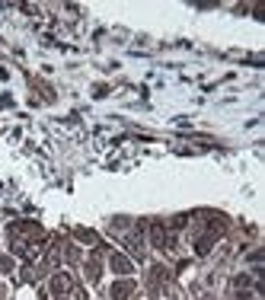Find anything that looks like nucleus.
<instances>
[{"instance_id": "f03ea898", "label": "nucleus", "mask_w": 265, "mask_h": 300, "mask_svg": "<svg viewBox=\"0 0 265 300\" xmlns=\"http://www.w3.org/2000/svg\"><path fill=\"white\" fill-rule=\"evenodd\" d=\"M131 287H135L131 281H118V284L112 287V297H115V300H125V297L131 294Z\"/></svg>"}, {"instance_id": "7ed1b4c3", "label": "nucleus", "mask_w": 265, "mask_h": 300, "mask_svg": "<svg viewBox=\"0 0 265 300\" xmlns=\"http://www.w3.org/2000/svg\"><path fill=\"white\" fill-rule=\"evenodd\" d=\"M51 287H55L58 294H64V290H70V275H55V278H51Z\"/></svg>"}, {"instance_id": "f257e3e1", "label": "nucleus", "mask_w": 265, "mask_h": 300, "mask_svg": "<svg viewBox=\"0 0 265 300\" xmlns=\"http://www.w3.org/2000/svg\"><path fill=\"white\" fill-rule=\"evenodd\" d=\"M112 268L118 271V275H128L131 271V262L125 259V255H118V252H112Z\"/></svg>"}]
</instances>
